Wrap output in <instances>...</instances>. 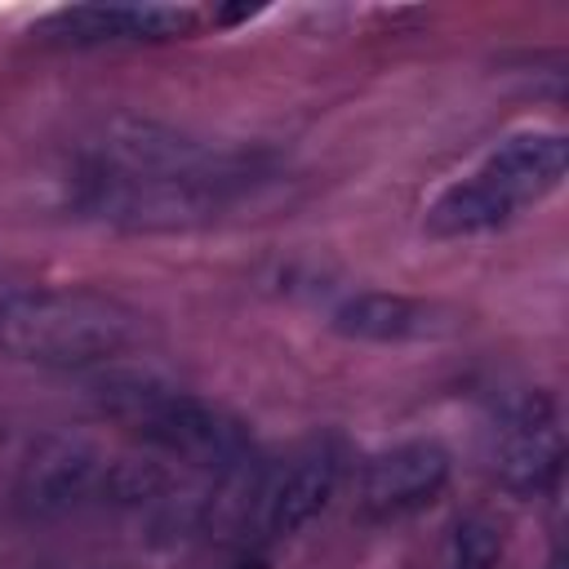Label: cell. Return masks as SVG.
Masks as SVG:
<instances>
[{
	"label": "cell",
	"mask_w": 569,
	"mask_h": 569,
	"mask_svg": "<svg viewBox=\"0 0 569 569\" xmlns=\"http://www.w3.org/2000/svg\"><path fill=\"white\" fill-rule=\"evenodd\" d=\"M169 476L147 458H124L89 436H44L18 471V507L27 516H71L89 507H160Z\"/></svg>",
	"instance_id": "obj_3"
},
{
	"label": "cell",
	"mask_w": 569,
	"mask_h": 569,
	"mask_svg": "<svg viewBox=\"0 0 569 569\" xmlns=\"http://www.w3.org/2000/svg\"><path fill=\"white\" fill-rule=\"evenodd\" d=\"M485 458L493 480L516 493V498H533L542 493L565 462V427H560V409L547 391H516L507 396L485 431Z\"/></svg>",
	"instance_id": "obj_6"
},
{
	"label": "cell",
	"mask_w": 569,
	"mask_h": 569,
	"mask_svg": "<svg viewBox=\"0 0 569 569\" xmlns=\"http://www.w3.org/2000/svg\"><path fill=\"white\" fill-rule=\"evenodd\" d=\"M76 164L142 173V178H187V182H236L253 187L267 173V156L191 138L173 124L142 116H111L89 129L76 147Z\"/></svg>",
	"instance_id": "obj_4"
},
{
	"label": "cell",
	"mask_w": 569,
	"mask_h": 569,
	"mask_svg": "<svg viewBox=\"0 0 569 569\" xmlns=\"http://www.w3.org/2000/svg\"><path fill=\"white\" fill-rule=\"evenodd\" d=\"M449 449L440 440H400L391 449H378L360 467V511L369 520H400L422 507H431L449 485Z\"/></svg>",
	"instance_id": "obj_8"
},
{
	"label": "cell",
	"mask_w": 569,
	"mask_h": 569,
	"mask_svg": "<svg viewBox=\"0 0 569 569\" xmlns=\"http://www.w3.org/2000/svg\"><path fill=\"white\" fill-rule=\"evenodd\" d=\"M502 556V529L485 516L458 520L449 538V569H493Z\"/></svg>",
	"instance_id": "obj_12"
},
{
	"label": "cell",
	"mask_w": 569,
	"mask_h": 569,
	"mask_svg": "<svg viewBox=\"0 0 569 569\" xmlns=\"http://www.w3.org/2000/svg\"><path fill=\"white\" fill-rule=\"evenodd\" d=\"M329 325L356 342H440L462 329V316L445 302L360 289L329 311Z\"/></svg>",
	"instance_id": "obj_11"
},
{
	"label": "cell",
	"mask_w": 569,
	"mask_h": 569,
	"mask_svg": "<svg viewBox=\"0 0 569 569\" xmlns=\"http://www.w3.org/2000/svg\"><path fill=\"white\" fill-rule=\"evenodd\" d=\"M249 187L236 182H187V178H142L93 164H71L67 200L80 218L124 227V231H187L222 218Z\"/></svg>",
	"instance_id": "obj_5"
},
{
	"label": "cell",
	"mask_w": 569,
	"mask_h": 569,
	"mask_svg": "<svg viewBox=\"0 0 569 569\" xmlns=\"http://www.w3.org/2000/svg\"><path fill=\"white\" fill-rule=\"evenodd\" d=\"M147 342V316L102 289L0 293V351L40 369H107Z\"/></svg>",
	"instance_id": "obj_1"
},
{
	"label": "cell",
	"mask_w": 569,
	"mask_h": 569,
	"mask_svg": "<svg viewBox=\"0 0 569 569\" xmlns=\"http://www.w3.org/2000/svg\"><path fill=\"white\" fill-rule=\"evenodd\" d=\"M236 569H267L262 560H244V565H236Z\"/></svg>",
	"instance_id": "obj_13"
},
{
	"label": "cell",
	"mask_w": 569,
	"mask_h": 569,
	"mask_svg": "<svg viewBox=\"0 0 569 569\" xmlns=\"http://www.w3.org/2000/svg\"><path fill=\"white\" fill-rule=\"evenodd\" d=\"M569 169V142L556 129H520L489 147V156L471 169V178L516 218L520 209L547 200Z\"/></svg>",
	"instance_id": "obj_9"
},
{
	"label": "cell",
	"mask_w": 569,
	"mask_h": 569,
	"mask_svg": "<svg viewBox=\"0 0 569 569\" xmlns=\"http://www.w3.org/2000/svg\"><path fill=\"white\" fill-rule=\"evenodd\" d=\"M342 445L333 436H316L298 445L280 467H271L253 493V529L262 538H289L311 525L342 485Z\"/></svg>",
	"instance_id": "obj_7"
},
{
	"label": "cell",
	"mask_w": 569,
	"mask_h": 569,
	"mask_svg": "<svg viewBox=\"0 0 569 569\" xmlns=\"http://www.w3.org/2000/svg\"><path fill=\"white\" fill-rule=\"evenodd\" d=\"M93 400L107 418L129 427L142 445H151L164 458H182L191 467L236 476L253 440L240 418H231L222 405L160 378L147 369H93Z\"/></svg>",
	"instance_id": "obj_2"
},
{
	"label": "cell",
	"mask_w": 569,
	"mask_h": 569,
	"mask_svg": "<svg viewBox=\"0 0 569 569\" xmlns=\"http://www.w3.org/2000/svg\"><path fill=\"white\" fill-rule=\"evenodd\" d=\"M196 27L200 13L191 4H71L40 18L31 36L58 44H133L191 36Z\"/></svg>",
	"instance_id": "obj_10"
}]
</instances>
